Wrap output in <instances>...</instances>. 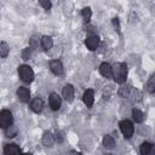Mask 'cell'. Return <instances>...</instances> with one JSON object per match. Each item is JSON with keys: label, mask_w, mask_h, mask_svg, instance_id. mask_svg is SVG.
<instances>
[{"label": "cell", "mask_w": 155, "mask_h": 155, "mask_svg": "<svg viewBox=\"0 0 155 155\" xmlns=\"http://www.w3.org/2000/svg\"><path fill=\"white\" fill-rule=\"evenodd\" d=\"M4 154L5 155H22L21 149L16 144H8L4 148Z\"/></svg>", "instance_id": "11"}, {"label": "cell", "mask_w": 155, "mask_h": 155, "mask_svg": "<svg viewBox=\"0 0 155 155\" xmlns=\"http://www.w3.org/2000/svg\"><path fill=\"white\" fill-rule=\"evenodd\" d=\"M127 76V65L126 63H116L113 67V78L117 84H124Z\"/></svg>", "instance_id": "1"}, {"label": "cell", "mask_w": 155, "mask_h": 155, "mask_svg": "<svg viewBox=\"0 0 155 155\" xmlns=\"http://www.w3.org/2000/svg\"><path fill=\"white\" fill-rule=\"evenodd\" d=\"M5 134H6V137L12 138V137H15L17 134V128L15 126H10V127L5 128Z\"/></svg>", "instance_id": "20"}, {"label": "cell", "mask_w": 155, "mask_h": 155, "mask_svg": "<svg viewBox=\"0 0 155 155\" xmlns=\"http://www.w3.org/2000/svg\"><path fill=\"white\" fill-rule=\"evenodd\" d=\"M147 88L150 93H155V76H151L148 81V85H147Z\"/></svg>", "instance_id": "22"}, {"label": "cell", "mask_w": 155, "mask_h": 155, "mask_svg": "<svg viewBox=\"0 0 155 155\" xmlns=\"http://www.w3.org/2000/svg\"><path fill=\"white\" fill-rule=\"evenodd\" d=\"M148 155H155V145H153L151 144V148H150V150H149V154Z\"/></svg>", "instance_id": "29"}, {"label": "cell", "mask_w": 155, "mask_h": 155, "mask_svg": "<svg viewBox=\"0 0 155 155\" xmlns=\"http://www.w3.org/2000/svg\"><path fill=\"white\" fill-rule=\"evenodd\" d=\"M119 126H120V130H121V132H122V134H124L125 138L128 139V138L132 137L134 128H133V125H132L131 121H128V120H122V121H120Z\"/></svg>", "instance_id": "3"}, {"label": "cell", "mask_w": 155, "mask_h": 155, "mask_svg": "<svg viewBox=\"0 0 155 155\" xmlns=\"http://www.w3.org/2000/svg\"><path fill=\"white\" fill-rule=\"evenodd\" d=\"M85 44H86V46H87L88 50L94 51V50L98 47V45H99V39H98V36H96V35H91V36H88V38L86 39Z\"/></svg>", "instance_id": "6"}, {"label": "cell", "mask_w": 155, "mask_h": 155, "mask_svg": "<svg viewBox=\"0 0 155 155\" xmlns=\"http://www.w3.org/2000/svg\"><path fill=\"white\" fill-rule=\"evenodd\" d=\"M150 148H151V144H150V143H148V142L142 143V145H140V154H142V155H148Z\"/></svg>", "instance_id": "21"}, {"label": "cell", "mask_w": 155, "mask_h": 155, "mask_svg": "<svg viewBox=\"0 0 155 155\" xmlns=\"http://www.w3.org/2000/svg\"><path fill=\"white\" fill-rule=\"evenodd\" d=\"M53 143H54V137L50 132L44 133V136H42V144L46 145V147H52Z\"/></svg>", "instance_id": "15"}, {"label": "cell", "mask_w": 155, "mask_h": 155, "mask_svg": "<svg viewBox=\"0 0 155 155\" xmlns=\"http://www.w3.org/2000/svg\"><path fill=\"white\" fill-rule=\"evenodd\" d=\"M103 145H104L107 149H113L114 145H115L114 138H113L111 136H109V134L104 136V137H103Z\"/></svg>", "instance_id": "17"}, {"label": "cell", "mask_w": 155, "mask_h": 155, "mask_svg": "<svg viewBox=\"0 0 155 155\" xmlns=\"http://www.w3.org/2000/svg\"><path fill=\"white\" fill-rule=\"evenodd\" d=\"M119 94H120L121 97H124V98L128 97V96H130V88H128V87H121V88L119 90Z\"/></svg>", "instance_id": "25"}, {"label": "cell", "mask_w": 155, "mask_h": 155, "mask_svg": "<svg viewBox=\"0 0 155 155\" xmlns=\"http://www.w3.org/2000/svg\"><path fill=\"white\" fill-rule=\"evenodd\" d=\"M30 108H31V110H33L34 113H40V111L42 110V108H44V102H42V99H41V98H35V99H33V102H31V104H30Z\"/></svg>", "instance_id": "13"}, {"label": "cell", "mask_w": 155, "mask_h": 155, "mask_svg": "<svg viewBox=\"0 0 155 155\" xmlns=\"http://www.w3.org/2000/svg\"><path fill=\"white\" fill-rule=\"evenodd\" d=\"M88 31H90V33H96V29H94V27H92V25H88Z\"/></svg>", "instance_id": "30"}, {"label": "cell", "mask_w": 155, "mask_h": 155, "mask_svg": "<svg viewBox=\"0 0 155 155\" xmlns=\"http://www.w3.org/2000/svg\"><path fill=\"white\" fill-rule=\"evenodd\" d=\"M30 56H31V48H30V47H25V48L22 51V58H23L24 61H28V59L30 58Z\"/></svg>", "instance_id": "23"}, {"label": "cell", "mask_w": 155, "mask_h": 155, "mask_svg": "<svg viewBox=\"0 0 155 155\" xmlns=\"http://www.w3.org/2000/svg\"><path fill=\"white\" fill-rule=\"evenodd\" d=\"M132 116H133V120L136 121V122H143L144 121V114L139 110V109H136V108H133L132 109Z\"/></svg>", "instance_id": "16"}, {"label": "cell", "mask_w": 155, "mask_h": 155, "mask_svg": "<svg viewBox=\"0 0 155 155\" xmlns=\"http://www.w3.org/2000/svg\"><path fill=\"white\" fill-rule=\"evenodd\" d=\"M40 5L45 8V10H50L51 8V2L47 0H40Z\"/></svg>", "instance_id": "26"}, {"label": "cell", "mask_w": 155, "mask_h": 155, "mask_svg": "<svg viewBox=\"0 0 155 155\" xmlns=\"http://www.w3.org/2000/svg\"><path fill=\"white\" fill-rule=\"evenodd\" d=\"M18 74L19 78L24 81V82H31L34 80V71L31 70V68L29 65H19L18 67Z\"/></svg>", "instance_id": "2"}, {"label": "cell", "mask_w": 155, "mask_h": 155, "mask_svg": "<svg viewBox=\"0 0 155 155\" xmlns=\"http://www.w3.org/2000/svg\"><path fill=\"white\" fill-rule=\"evenodd\" d=\"M56 140H57L58 143H62V142L64 140V134H63V132H57V133H56Z\"/></svg>", "instance_id": "27"}, {"label": "cell", "mask_w": 155, "mask_h": 155, "mask_svg": "<svg viewBox=\"0 0 155 155\" xmlns=\"http://www.w3.org/2000/svg\"><path fill=\"white\" fill-rule=\"evenodd\" d=\"M70 155H81V154L78 153V151H75V150H73V151H70Z\"/></svg>", "instance_id": "31"}, {"label": "cell", "mask_w": 155, "mask_h": 155, "mask_svg": "<svg viewBox=\"0 0 155 155\" xmlns=\"http://www.w3.org/2000/svg\"><path fill=\"white\" fill-rule=\"evenodd\" d=\"M82 101H84V103H85L88 108H91L92 104H93V101H94V93H93V91H92V90H86V91L84 92Z\"/></svg>", "instance_id": "9"}, {"label": "cell", "mask_w": 155, "mask_h": 155, "mask_svg": "<svg viewBox=\"0 0 155 155\" xmlns=\"http://www.w3.org/2000/svg\"><path fill=\"white\" fill-rule=\"evenodd\" d=\"M8 51H10V47H8L7 42L1 41V44H0V56H1V58H5L8 54Z\"/></svg>", "instance_id": "18"}, {"label": "cell", "mask_w": 155, "mask_h": 155, "mask_svg": "<svg viewBox=\"0 0 155 155\" xmlns=\"http://www.w3.org/2000/svg\"><path fill=\"white\" fill-rule=\"evenodd\" d=\"M22 155H31L30 153H24V154H22Z\"/></svg>", "instance_id": "32"}, {"label": "cell", "mask_w": 155, "mask_h": 155, "mask_svg": "<svg viewBox=\"0 0 155 155\" xmlns=\"http://www.w3.org/2000/svg\"><path fill=\"white\" fill-rule=\"evenodd\" d=\"M40 44H41V46H42L44 50H50V48L53 46L52 38H51V36H47V35H44V36L40 39Z\"/></svg>", "instance_id": "14"}, {"label": "cell", "mask_w": 155, "mask_h": 155, "mask_svg": "<svg viewBox=\"0 0 155 155\" xmlns=\"http://www.w3.org/2000/svg\"><path fill=\"white\" fill-rule=\"evenodd\" d=\"M50 69L56 75H59L63 73V65H62L61 61H58V59H53L50 62Z\"/></svg>", "instance_id": "7"}, {"label": "cell", "mask_w": 155, "mask_h": 155, "mask_svg": "<svg viewBox=\"0 0 155 155\" xmlns=\"http://www.w3.org/2000/svg\"><path fill=\"white\" fill-rule=\"evenodd\" d=\"M38 46H39V39L36 36H33L29 40V47L30 48H38Z\"/></svg>", "instance_id": "24"}, {"label": "cell", "mask_w": 155, "mask_h": 155, "mask_svg": "<svg viewBox=\"0 0 155 155\" xmlns=\"http://www.w3.org/2000/svg\"><path fill=\"white\" fill-rule=\"evenodd\" d=\"M99 73H101L104 78L110 79V78H113V67H111L109 63L104 62V63H102V64L99 65Z\"/></svg>", "instance_id": "5"}, {"label": "cell", "mask_w": 155, "mask_h": 155, "mask_svg": "<svg viewBox=\"0 0 155 155\" xmlns=\"http://www.w3.org/2000/svg\"><path fill=\"white\" fill-rule=\"evenodd\" d=\"M17 96H18L19 101L23 102V103H27V102H29V99H30V92H29V90L25 88V87H19V88L17 90Z\"/></svg>", "instance_id": "8"}, {"label": "cell", "mask_w": 155, "mask_h": 155, "mask_svg": "<svg viewBox=\"0 0 155 155\" xmlns=\"http://www.w3.org/2000/svg\"><path fill=\"white\" fill-rule=\"evenodd\" d=\"M81 15H82V18L88 22L91 19V16H92V12H91V8L90 7H84L82 11H81Z\"/></svg>", "instance_id": "19"}, {"label": "cell", "mask_w": 155, "mask_h": 155, "mask_svg": "<svg viewBox=\"0 0 155 155\" xmlns=\"http://www.w3.org/2000/svg\"><path fill=\"white\" fill-rule=\"evenodd\" d=\"M113 23H114V25L116 27V29H117V30H120V25H119V19H117V18H114V19H113Z\"/></svg>", "instance_id": "28"}, {"label": "cell", "mask_w": 155, "mask_h": 155, "mask_svg": "<svg viewBox=\"0 0 155 155\" xmlns=\"http://www.w3.org/2000/svg\"><path fill=\"white\" fill-rule=\"evenodd\" d=\"M63 97L68 102L73 101V98H74V87L71 85H65L63 87Z\"/></svg>", "instance_id": "12"}, {"label": "cell", "mask_w": 155, "mask_h": 155, "mask_svg": "<svg viewBox=\"0 0 155 155\" xmlns=\"http://www.w3.org/2000/svg\"><path fill=\"white\" fill-rule=\"evenodd\" d=\"M12 121H13V117H12V113L10 110H2L0 113V125L2 128H7L10 126H12Z\"/></svg>", "instance_id": "4"}, {"label": "cell", "mask_w": 155, "mask_h": 155, "mask_svg": "<svg viewBox=\"0 0 155 155\" xmlns=\"http://www.w3.org/2000/svg\"><path fill=\"white\" fill-rule=\"evenodd\" d=\"M104 155H111V154H104Z\"/></svg>", "instance_id": "33"}, {"label": "cell", "mask_w": 155, "mask_h": 155, "mask_svg": "<svg viewBox=\"0 0 155 155\" xmlns=\"http://www.w3.org/2000/svg\"><path fill=\"white\" fill-rule=\"evenodd\" d=\"M61 97L57 93H51L50 96V107L52 108V110H58L61 108Z\"/></svg>", "instance_id": "10"}]
</instances>
